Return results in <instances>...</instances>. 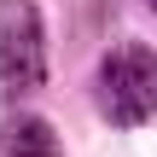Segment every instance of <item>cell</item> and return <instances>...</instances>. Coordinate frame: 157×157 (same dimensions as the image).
I'll return each instance as SVG.
<instances>
[{
    "mask_svg": "<svg viewBox=\"0 0 157 157\" xmlns=\"http://www.w3.org/2000/svg\"><path fill=\"white\" fill-rule=\"evenodd\" d=\"M0 151L6 157H58V134L41 117H17L0 128Z\"/></svg>",
    "mask_w": 157,
    "mask_h": 157,
    "instance_id": "3",
    "label": "cell"
},
{
    "mask_svg": "<svg viewBox=\"0 0 157 157\" xmlns=\"http://www.w3.org/2000/svg\"><path fill=\"white\" fill-rule=\"evenodd\" d=\"M93 93H99V111L117 122V128H140L157 117V52L140 41H122L99 58V76H93Z\"/></svg>",
    "mask_w": 157,
    "mask_h": 157,
    "instance_id": "1",
    "label": "cell"
},
{
    "mask_svg": "<svg viewBox=\"0 0 157 157\" xmlns=\"http://www.w3.org/2000/svg\"><path fill=\"white\" fill-rule=\"evenodd\" d=\"M140 6H151V12H157V0H140Z\"/></svg>",
    "mask_w": 157,
    "mask_h": 157,
    "instance_id": "4",
    "label": "cell"
},
{
    "mask_svg": "<svg viewBox=\"0 0 157 157\" xmlns=\"http://www.w3.org/2000/svg\"><path fill=\"white\" fill-rule=\"evenodd\" d=\"M47 76V35L35 0H0V87L35 93Z\"/></svg>",
    "mask_w": 157,
    "mask_h": 157,
    "instance_id": "2",
    "label": "cell"
}]
</instances>
